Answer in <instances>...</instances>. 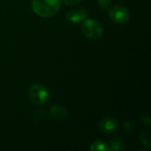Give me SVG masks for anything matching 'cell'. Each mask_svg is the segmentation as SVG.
Here are the masks:
<instances>
[{"instance_id":"obj_1","label":"cell","mask_w":151,"mask_h":151,"mask_svg":"<svg viewBox=\"0 0 151 151\" xmlns=\"http://www.w3.org/2000/svg\"><path fill=\"white\" fill-rule=\"evenodd\" d=\"M62 5L61 0H32L33 11L40 17L49 18L56 15Z\"/></svg>"},{"instance_id":"obj_2","label":"cell","mask_w":151,"mask_h":151,"mask_svg":"<svg viewBox=\"0 0 151 151\" xmlns=\"http://www.w3.org/2000/svg\"><path fill=\"white\" fill-rule=\"evenodd\" d=\"M29 100L36 105L45 104L50 98V90L42 84H34L28 89Z\"/></svg>"},{"instance_id":"obj_3","label":"cell","mask_w":151,"mask_h":151,"mask_svg":"<svg viewBox=\"0 0 151 151\" xmlns=\"http://www.w3.org/2000/svg\"><path fill=\"white\" fill-rule=\"evenodd\" d=\"M82 33L90 39H97L104 33L102 24L96 19H85L81 25Z\"/></svg>"},{"instance_id":"obj_4","label":"cell","mask_w":151,"mask_h":151,"mask_svg":"<svg viewBox=\"0 0 151 151\" xmlns=\"http://www.w3.org/2000/svg\"><path fill=\"white\" fill-rule=\"evenodd\" d=\"M110 18L118 24H125L130 19L129 11L122 5H114L109 11Z\"/></svg>"},{"instance_id":"obj_5","label":"cell","mask_w":151,"mask_h":151,"mask_svg":"<svg viewBox=\"0 0 151 151\" xmlns=\"http://www.w3.org/2000/svg\"><path fill=\"white\" fill-rule=\"evenodd\" d=\"M118 127V121L112 117L104 118L99 124V129L101 132L105 134H110L114 132Z\"/></svg>"},{"instance_id":"obj_6","label":"cell","mask_w":151,"mask_h":151,"mask_svg":"<svg viewBox=\"0 0 151 151\" xmlns=\"http://www.w3.org/2000/svg\"><path fill=\"white\" fill-rule=\"evenodd\" d=\"M88 17V12L84 10H78V11H70L66 14V19L70 23H79L82 22Z\"/></svg>"},{"instance_id":"obj_7","label":"cell","mask_w":151,"mask_h":151,"mask_svg":"<svg viewBox=\"0 0 151 151\" xmlns=\"http://www.w3.org/2000/svg\"><path fill=\"white\" fill-rule=\"evenodd\" d=\"M50 115L51 117L57 119H65L68 116V111L66 108L61 105H53L50 108Z\"/></svg>"},{"instance_id":"obj_8","label":"cell","mask_w":151,"mask_h":151,"mask_svg":"<svg viewBox=\"0 0 151 151\" xmlns=\"http://www.w3.org/2000/svg\"><path fill=\"white\" fill-rule=\"evenodd\" d=\"M90 150L91 151H109L110 147L107 143L102 142V141H96L95 142L92 143L91 147H90Z\"/></svg>"},{"instance_id":"obj_9","label":"cell","mask_w":151,"mask_h":151,"mask_svg":"<svg viewBox=\"0 0 151 151\" xmlns=\"http://www.w3.org/2000/svg\"><path fill=\"white\" fill-rule=\"evenodd\" d=\"M110 150L114 151H119L121 150L124 149V143L123 142L119 139V138H114L112 140H111L110 142Z\"/></svg>"},{"instance_id":"obj_10","label":"cell","mask_w":151,"mask_h":151,"mask_svg":"<svg viewBox=\"0 0 151 151\" xmlns=\"http://www.w3.org/2000/svg\"><path fill=\"white\" fill-rule=\"evenodd\" d=\"M139 138L142 143H143V145L147 146L148 148L150 147V134L149 132H142L139 135Z\"/></svg>"},{"instance_id":"obj_11","label":"cell","mask_w":151,"mask_h":151,"mask_svg":"<svg viewBox=\"0 0 151 151\" xmlns=\"http://www.w3.org/2000/svg\"><path fill=\"white\" fill-rule=\"evenodd\" d=\"M111 0H98V4L101 8L106 9L111 4Z\"/></svg>"},{"instance_id":"obj_12","label":"cell","mask_w":151,"mask_h":151,"mask_svg":"<svg viewBox=\"0 0 151 151\" xmlns=\"http://www.w3.org/2000/svg\"><path fill=\"white\" fill-rule=\"evenodd\" d=\"M63 1H64L66 4L73 6V5H77V4L80 3L81 0H63Z\"/></svg>"},{"instance_id":"obj_13","label":"cell","mask_w":151,"mask_h":151,"mask_svg":"<svg viewBox=\"0 0 151 151\" xmlns=\"http://www.w3.org/2000/svg\"><path fill=\"white\" fill-rule=\"evenodd\" d=\"M124 127L127 129V130H131L133 128V125L131 122H125L124 123Z\"/></svg>"}]
</instances>
